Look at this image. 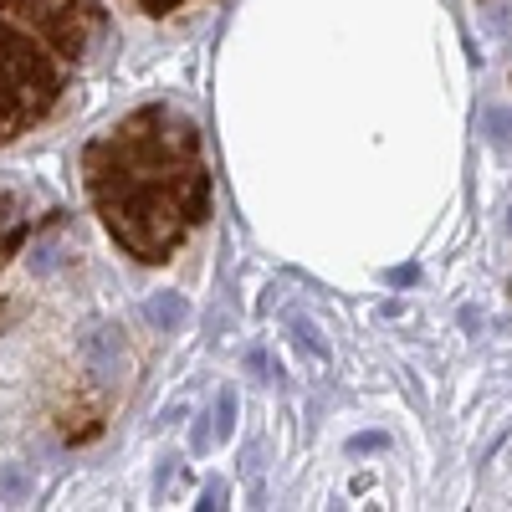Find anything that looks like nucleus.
Instances as JSON below:
<instances>
[{"label":"nucleus","instance_id":"nucleus-3","mask_svg":"<svg viewBox=\"0 0 512 512\" xmlns=\"http://www.w3.org/2000/svg\"><path fill=\"white\" fill-rule=\"evenodd\" d=\"M31 236H36V205L16 190H0V303H6V272L16 267Z\"/></svg>","mask_w":512,"mask_h":512},{"label":"nucleus","instance_id":"nucleus-2","mask_svg":"<svg viewBox=\"0 0 512 512\" xmlns=\"http://www.w3.org/2000/svg\"><path fill=\"white\" fill-rule=\"evenodd\" d=\"M108 41L103 0H0V144L52 123Z\"/></svg>","mask_w":512,"mask_h":512},{"label":"nucleus","instance_id":"nucleus-4","mask_svg":"<svg viewBox=\"0 0 512 512\" xmlns=\"http://www.w3.org/2000/svg\"><path fill=\"white\" fill-rule=\"evenodd\" d=\"M190 6H205V0H134V11H144L149 21H169V16H180Z\"/></svg>","mask_w":512,"mask_h":512},{"label":"nucleus","instance_id":"nucleus-1","mask_svg":"<svg viewBox=\"0 0 512 512\" xmlns=\"http://www.w3.org/2000/svg\"><path fill=\"white\" fill-rule=\"evenodd\" d=\"M93 216L134 262L164 267L210 216V169L200 123L175 103H144L82 149Z\"/></svg>","mask_w":512,"mask_h":512}]
</instances>
